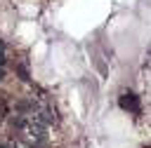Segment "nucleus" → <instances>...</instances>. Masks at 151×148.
<instances>
[{
	"instance_id": "obj_1",
	"label": "nucleus",
	"mask_w": 151,
	"mask_h": 148,
	"mask_svg": "<svg viewBox=\"0 0 151 148\" xmlns=\"http://www.w3.org/2000/svg\"><path fill=\"white\" fill-rule=\"evenodd\" d=\"M118 103H120V108H123V110L139 113V99H137L134 94H123V96L118 99Z\"/></svg>"
},
{
	"instance_id": "obj_2",
	"label": "nucleus",
	"mask_w": 151,
	"mask_h": 148,
	"mask_svg": "<svg viewBox=\"0 0 151 148\" xmlns=\"http://www.w3.org/2000/svg\"><path fill=\"white\" fill-rule=\"evenodd\" d=\"M52 120H54V113H52L50 108H45V110L40 113V117L35 120V125H40V127H45V125H50Z\"/></svg>"
},
{
	"instance_id": "obj_3",
	"label": "nucleus",
	"mask_w": 151,
	"mask_h": 148,
	"mask_svg": "<svg viewBox=\"0 0 151 148\" xmlns=\"http://www.w3.org/2000/svg\"><path fill=\"white\" fill-rule=\"evenodd\" d=\"M17 73H19V78H21L24 82L31 80V78H28V68H26V63H19V66H17Z\"/></svg>"
},
{
	"instance_id": "obj_4",
	"label": "nucleus",
	"mask_w": 151,
	"mask_h": 148,
	"mask_svg": "<svg viewBox=\"0 0 151 148\" xmlns=\"http://www.w3.org/2000/svg\"><path fill=\"white\" fill-rule=\"evenodd\" d=\"M5 63V42L0 40V66Z\"/></svg>"
},
{
	"instance_id": "obj_5",
	"label": "nucleus",
	"mask_w": 151,
	"mask_h": 148,
	"mask_svg": "<svg viewBox=\"0 0 151 148\" xmlns=\"http://www.w3.org/2000/svg\"><path fill=\"white\" fill-rule=\"evenodd\" d=\"M12 127H24V117H14L12 120Z\"/></svg>"
},
{
	"instance_id": "obj_6",
	"label": "nucleus",
	"mask_w": 151,
	"mask_h": 148,
	"mask_svg": "<svg viewBox=\"0 0 151 148\" xmlns=\"http://www.w3.org/2000/svg\"><path fill=\"white\" fill-rule=\"evenodd\" d=\"M2 75H5V73H2V66H0V80H2Z\"/></svg>"
}]
</instances>
